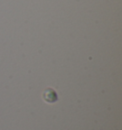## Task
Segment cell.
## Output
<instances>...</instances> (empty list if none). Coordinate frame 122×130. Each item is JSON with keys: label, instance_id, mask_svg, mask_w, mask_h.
Masks as SVG:
<instances>
[{"label": "cell", "instance_id": "cell-1", "mask_svg": "<svg viewBox=\"0 0 122 130\" xmlns=\"http://www.w3.org/2000/svg\"><path fill=\"white\" fill-rule=\"evenodd\" d=\"M43 98L46 102H54L57 101V94L54 90L51 89H47L43 94Z\"/></svg>", "mask_w": 122, "mask_h": 130}]
</instances>
